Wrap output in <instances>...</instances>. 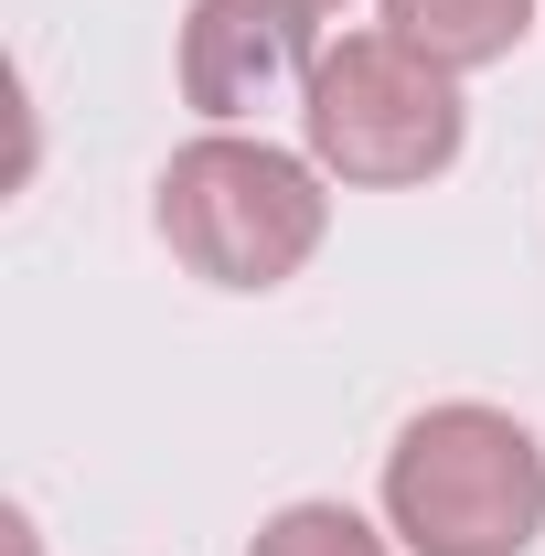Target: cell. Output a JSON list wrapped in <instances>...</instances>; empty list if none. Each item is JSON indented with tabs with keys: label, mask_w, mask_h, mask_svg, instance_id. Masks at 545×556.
<instances>
[{
	"label": "cell",
	"mask_w": 545,
	"mask_h": 556,
	"mask_svg": "<svg viewBox=\"0 0 545 556\" xmlns=\"http://www.w3.org/2000/svg\"><path fill=\"white\" fill-rule=\"evenodd\" d=\"M150 225L204 289H289L332 236V172L257 129H204L161 161Z\"/></svg>",
	"instance_id": "1"
},
{
	"label": "cell",
	"mask_w": 545,
	"mask_h": 556,
	"mask_svg": "<svg viewBox=\"0 0 545 556\" xmlns=\"http://www.w3.org/2000/svg\"><path fill=\"white\" fill-rule=\"evenodd\" d=\"M385 525L407 556H535L545 535V439L514 407H417L385 450Z\"/></svg>",
	"instance_id": "2"
},
{
	"label": "cell",
	"mask_w": 545,
	"mask_h": 556,
	"mask_svg": "<svg viewBox=\"0 0 545 556\" xmlns=\"http://www.w3.org/2000/svg\"><path fill=\"white\" fill-rule=\"evenodd\" d=\"M460 139H471L460 75L428 65L417 43H396L385 22L332 33L310 86H300V150L342 193H417L460 161Z\"/></svg>",
	"instance_id": "3"
},
{
	"label": "cell",
	"mask_w": 545,
	"mask_h": 556,
	"mask_svg": "<svg viewBox=\"0 0 545 556\" xmlns=\"http://www.w3.org/2000/svg\"><path fill=\"white\" fill-rule=\"evenodd\" d=\"M172 65H182V108L204 129H246L257 108L310 86V65H321V0H193Z\"/></svg>",
	"instance_id": "4"
},
{
	"label": "cell",
	"mask_w": 545,
	"mask_h": 556,
	"mask_svg": "<svg viewBox=\"0 0 545 556\" xmlns=\"http://www.w3.org/2000/svg\"><path fill=\"white\" fill-rule=\"evenodd\" d=\"M375 22H385L396 43H417L428 65L481 75V65H503V54L535 33V0H375Z\"/></svg>",
	"instance_id": "5"
},
{
	"label": "cell",
	"mask_w": 545,
	"mask_h": 556,
	"mask_svg": "<svg viewBox=\"0 0 545 556\" xmlns=\"http://www.w3.org/2000/svg\"><path fill=\"white\" fill-rule=\"evenodd\" d=\"M246 556H407V546H396L385 514H353L332 492H310V503H278L268 525L246 535Z\"/></svg>",
	"instance_id": "6"
},
{
	"label": "cell",
	"mask_w": 545,
	"mask_h": 556,
	"mask_svg": "<svg viewBox=\"0 0 545 556\" xmlns=\"http://www.w3.org/2000/svg\"><path fill=\"white\" fill-rule=\"evenodd\" d=\"M321 11H342V0H321Z\"/></svg>",
	"instance_id": "7"
}]
</instances>
